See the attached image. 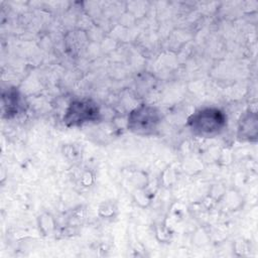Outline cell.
Returning a JSON list of instances; mask_svg holds the SVG:
<instances>
[{
  "instance_id": "1",
  "label": "cell",
  "mask_w": 258,
  "mask_h": 258,
  "mask_svg": "<svg viewBox=\"0 0 258 258\" xmlns=\"http://www.w3.org/2000/svg\"><path fill=\"white\" fill-rule=\"evenodd\" d=\"M187 126L197 136L215 137L226 128L227 116L216 107L201 108L188 117Z\"/></svg>"
},
{
  "instance_id": "2",
  "label": "cell",
  "mask_w": 258,
  "mask_h": 258,
  "mask_svg": "<svg viewBox=\"0 0 258 258\" xmlns=\"http://www.w3.org/2000/svg\"><path fill=\"white\" fill-rule=\"evenodd\" d=\"M161 123L160 111L151 105L141 104L128 115L127 128L137 135H152Z\"/></svg>"
},
{
  "instance_id": "3",
  "label": "cell",
  "mask_w": 258,
  "mask_h": 258,
  "mask_svg": "<svg viewBox=\"0 0 258 258\" xmlns=\"http://www.w3.org/2000/svg\"><path fill=\"white\" fill-rule=\"evenodd\" d=\"M100 118L101 112L97 103L91 99H77L68 106L62 121L67 127H80L97 122Z\"/></svg>"
},
{
  "instance_id": "4",
  "label": "cell",
  "mask_w": 258,
  "mask_h": 258,
  "mask_svg": "<svg viewBox=\"0 0 258 258\" xmlns=\"http://www.w3.org/2000/svg\"><path fill=\"white\" fill-rule=\"evenodd\" d=\"M238 139L241 141L256 142L258 136V118L256 112L248 110L245 112L238 123Z\"/></svg>"
},
{
  "instance_id": "5",
  "label": "cell",
  "mask_w": 258,
  "mask_h": 258,
  "mask_svg": "<svg viewBox=\"0 0 258 258\" xmlns=\"http://www.w3.org/2000/svg\"><path fill=\"white\" fill-rule=\"evenodd\" d=\"M3 109L8 114V117L16 115L21 110V100L16 90H8L3 95Z\"/></svg>"
}]
</instances>
